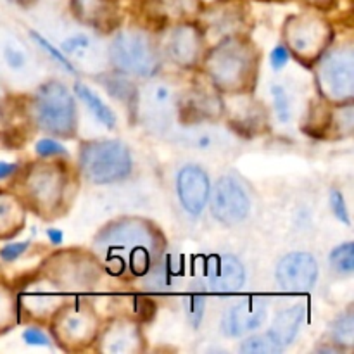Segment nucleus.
Masks as SVG:
<instances>
[{
    "label": "nucleus",
    "instance_id": "nucleus-27",
    "mask_svg": "<svg viewBox=\"0 0 354 354\" xmlns=\"http://www.w3.org/2000/svg\"><path fill=\"white\" fill-rule=\"evenodd\" d=\"M272 97L273 104H275L277 116L282 123H287L290 120V100L287 95V90L282 85H273L272 86Z\"/></svg>",
    "mask_w": 354,
    "mask_h": 354
},
{
    "label": "nucleus",
    "instance_id": "nucleus-38",
    "mask_svg": "<svg viewBox=\"0 0 354 354\" xmlns=\"http://www.w3.org/2000/svg\"><path fill=\"white\" fill-rule=\"evenodd\" d=\"M12 2L19 3V6H28V3H33L35 0H12Z\"/></svg>",
    "mask_w": 354,
    "mask_h": 354
},
{
    "label": "nucleus",
    "instance_id": "nucleus-9",
    "mask_svg": "<svg viewBox=\"0 0 354 354\" xmlns=\"http://www.w3.org/2000/svg\"><path fill=\"white\" fill-rule=\"evenodd\" d=\"M138 107L152 130H162L175 114V93L166 82L147 83L138 97Z\"/></svg>",
    "mask_w": 354,
    "mask_h": 354
},
{
    "label": "nucleus",
    "instance_id": "nucleus-14",
    "mask_svg": "<svg viewBox=\"0 0 354 354\" xmlns=\"http://www.w3.org/2000/svg\"><path fill=\"white\" fill-rule=\"evenodd\" d=\"M201 47H203V38H201L199 30L190 24H182V26H176L169 35L166 52L173 62L189 68L196 64L199 59Z\"/></svg>",
    "mask_w": 354,
    "mask_h": 354
},
{
    "label": "nucleus",
    "instance_id": "nucleus-36",
    "mask_svg": "<svg viewBox=\"0 0 354 354\" xmlns=\"http://www.w3.org/2000/svg\"><path fill=\"white\" fill-rule=\"evenodd\" d=\"M16 169H17V165H14V162L0 161V180L9 178L10 175H14V171H16Z\"/></svg>",
    "mask_w": 354,
    "mask_h": 354
},
{
    "label": "nucleus",
    "instance_id": "nucleus-13",
    "mask_svg": "<svg viewBox=\"0 0 354 354\" xmlns=\"http://www.w3.org/2000/svg\"><path fill=\"white\" fill-rule=\"evenodd\" d=\"M206 277L211 289L216 292H235L244 286L245 270L234 256H213L206 263Z\"/></svg>",
    "mask_w": 354,
    "mask_h": 354
},
{
    "label": "nucleus",
    "instance_id": "nucleus-30",
    "mask_svg": "<svg viewBox=\"0 0 354 354\" xmlns=\"http://www.w3.org/2000/svg\"><path fill=\"white\" fill-rule=\"evenodd\" d=\"M330 206H332V211H334V214L337 216V220H341L342 223L346 225H351L348 206H346L344 196H342L341 190L334 189L330 192Z\"/></svg>",
    "mask_w": 354,
    "mask_h": 354
},
{
    "label": "nucleus",
    "instance_id": "nucleus-31",
    "mask_svg": "<svg viewBox=\"0 0 354 354\" xmlns=\"http://www.w3.org/2000/svg\"><path fill=\"white\" fill-rule=\"evenodd\" d=\"M35 152L41 158H52V156L66 154V149L59 142L52 140V138H41L35 145Z\"/></svg>",
    "mask_w": 354,
    "mask_h": 354
},
{
    "label": "nucleus",
    "instance_id": "nucleus-22",
    "mask_svg": "<svg viewBox=\"0 0 354 354\" xmlns=\"http://www.w3.org/2000/svg\"><path fill=\"white\" fill-rule=\"evenodd\" d=\"M239 351L244 354H279L283 349L270 337V334L252 335L241 344Z\"/></svg>",
    "mask_w": 354,
    "mask_h": 354
},
{
    "label": "nucleus",
    "instance_id": "nucleus-26",
    "mask_svg": "<svg viewBox=\"0 0 354 354\" xmlns=\"http://www.w3.org/2000/svg\"><path fill=\"white\" fill-rule=\"evenodd\" d=\"M183 304H185L187 320L190 322V325L194 328H197L201 325V322H203L206 301H204V297L201 294H190V296L185 297Z\"/></svg>",
    "mask_w": 354,
    "mask_h": 354
},
{
    "label": "nucleus",
    "instance_id": "nucleus-21",
    "mask_svg": "<svg viewBox=\"0 0 354 354\" xmlns=\"http://www.w3.org/2000/svg\"><path fill=\"white\" fill-rule=\"evenodd\" d=\"M137 344V332L130 325H116L104 335V349L111 353L133 351Z\"/></svg>",
    "mask_w": 354,
    "mask_h": 354
},
{
    "label": "nucleus",
    "instance_id": "nucleus-2",
    "mask_svg": "<svg viewBox=\"0 0 354 354\" xmlns=\"http://www.w3.org/2000/svg\"><path fill=\"white\" fill-rule=\"evenodd\" d=\"M207 71L220 90L242 92L254 80V52L244 40L228 38L209 54Z\"/></svg>",
    "mask_w": 354,
    "mask_h": 354
},
{
    "label": "nucleus",
    "instance_id": "nucleus-7",
    "mask_svg": "<svg viewBox=\"0 0 354 354\" xmlns=\"http://www.w3.org/2000/svg\"><path fill=\"white\" fill-rule=\"evenodd\" d=\"M211 211L213 216L223 225H237L244 220L251 209V203L241 183L232 176H223L213 187Z\"/></svg>",
    "mask_w": 354,
    "mask_h": 354
},
{
    "label": "nucleus",
    "instance_id": "nucleus-37",
    "mask_svg": "<svg viewBox=\"0 0 354 354\" xmlns=\"http://www.w3.org/2000/svg\"><path fill=\"white\" fill-rule=\"evenodd\" d=\"M47 237H48V241H50V244L59 245L62 242V239H64V235H62V232L57 230V228H48Z\"/></svg>",
    "mask_w": 354,
    "mask_h": 354
},
{
    "label": "nucleus",
    "instance_id": "nucleus-33",
    "mask_svg": "<svg viewBox=\"0 0 354 354\" xmlns=\"http://www.w3.org/2000/svg\"><path fill=\"white\" fill-rule=\"evenodd\" d=\"M23 341L30 346H50L47 335L37 327H30L23 332Z\"/></svg>",
    "mask_w": 354,
    "mask_h": 354
},
{
    "label": "nucleus",
    "instance_id": "nucleus-6",
    "mask_svg": "<svg viewBox=\"0 0 354 354\" xmlns=\"http://www.w3.org/2000/svg\"><path fill=\"white\" fill-rule=\"evenodd\" d=\"M318 83L325 95L349 100L354 93V55L351 47L330 50L318 64Z\"/></svg>",
    "mask_w": 354,
    "mask_h": 354
},
{
    "label": "nucleus",
    "instance_id": "nucleus-23",
    "mask_svg": "<svg viewBox=\"0 0 354 354\" xmlns=\"http://www.w3.org/2000/svg\"><path fill=\"white\" fill-rule=\"evenodd\" d=\"M330 265L334 266L335 272L344 273V275H351L354 270L353 242H346V244L339 245V248H335L334 251H332Z\"/></svg>",
    "mask_w": 354,
    "mask_h": 354
},
{
    "label": "nucleus",
    "instance_id": "nucleus-35",
    "mask_svg": "<svg viewBox=\"0 0 354 354\" xmlns=\"http://www.w3.org/2000/svg\"><path fill=\"white\" fill-rule=\"evenodd\" d=\"M10 315V299L6 294V290L0 287V324L6 322V318Z\"/></svg>",
    "mask_w": 354,
    "mask_h": 354
},
{
    "label": "nucleus",
    "instance_id": "nucleus-20",
    "mask_svg": "<svg viewBox=\"0 0 354 354\" xmlns=\"http://www.w3.org/2000/svg\"><path fill=\"white\" fill-rule=\"evenodd\" d=\"M97 80L109 92V95H113L120 102L130 104L137 97V88H135L133 83L123 73L121 75L120 73H107V75L99 76Z\"/></svg>",
    "mask_w": 354,
    "mask_h": 354
},
{
    "label": "nucleus",
    "instance_id": "nucleus-29",
    "mask_svg": "<svg viewBox=\"0 0 354 354\" xmlns=\"http://www.w3.org/2000/svg\"><path fill=\"white\" fill-rule=\"evenodd\" d=\"M17 206L9 197H0V230L12 227L14 221L17 220Z\"/></svg>",
    "mask_w": 354,
    "mask_h": 354
},
{
    "label": "nucleus",
    "instance_id": "nucleus-12",
    "mask_svg": "<svg viewBox=\"0 0 354 354\" xmlns=\"http://www.w3.org/2000/svg\"><path fill=\"white\" fill-rule=\"evenodd\" d=\"M176 190H178L180 203L187 213L197 214L203 213L204 206L209 199V178L206 171L196 165H189L178 173L176 178Z\"/></svg>",
    "mask_w": 354,
    "mask_h": 354
},
{
    "label": "nucleus",
    "instance_id": "nucleus-32",
    "mask_svg": "<svg viewBox=\"0 0 354 354\" xmlns=\"http://www.w3.org/2000/svg\"><path fill=\"white\" fill-rule=\"evenodd\" d=\"M30 248V242H16V244H7L6 248L0 249V258L3 261H16L23 252H26V249Z\"/></svg>",
    "mask_w": 354,
    "mask_h": 354
},
{
    "label": "nucleus",
    "instance_id": "nucleus-19",
    "mask_svg": "<svg viewBox=\"0 0 354 354\" xmlns=\"http://www.w3.org/2000/svg\"><path fill=\"white\" fill-rule=\"evenodd\" d=\"M61 332L66 339L69 341H85L90 334H92V324L90 318L86 317L83 311L73 310L68 315H64L61 320Z\"/></svg>",
    "mask_w": 354,
    "mask_h": 354
},
{
    "label": "nucleus",
    "instance_id": "nucleus-3",
    "mask_svg": "<svg viewBox=\"0 0 354 354\" xmlns=\"http://www.w3.org/2000/svg\"><path fill=\"white\" fill-rule=\"evenodd\" d=\"M33 120L40 130L57 137L71 138L76 131V104L71 92L61 82L41 83L31 102Z\"/></svg>",
    "mask_w": 354,
    "mask_h": 354
},
{
    "label": "nucleus",
    "instance_id": "nucleus-4",
    "mask_svg": "<svg viewBox=\"0 0 354 354\" xmlns=\"http://www.w3.org/2000/svg\"><path fill=\"white\" fill-rule=\"evenodd\" d=\"M80 168L97 185L121 182L131 171V154L120 140L85 142L80 151Z\"/></svg>",
    "mask_w": 354,
    "mask_h": 354
},
{
    "label": "nucleus",
    "instance_id": "nucleus-16",
    "mask_svg": "<svg viewBox=\"0 0 354 354\" xmlns=\"http://www.w3.org/2000/svg\"><path fill=\"white\" fill-rule=\"evenodd\" d=\"M61 52L66 57L82 64L83 68H100L104 61V52L99 41L88 33H73L61 41ZM69 59V61H71Z\"/></svg>",
    "mask_w": 354,
    "mask_h": 354
},
{
    "label": "nucleus",
    "instance_id": "nucleus-18",
    "mask_svg": "<svg viewBox=\"0 0 354 354\" xmlns=\"http://www.w3.org/2000/svg\"><path fill=\"white\" fill-rule=\"evenodd\" d=\"M75 92L76 95L86 104V107L92 111V114L97 118L99 123H102L106 128L116 127V114H114L113 109L107 107L106 104L100 100V97L95 95L88 86H85L83 83H75Z\"/></svg>",
    "mask_w": 354,
    "mask_h": 354
},
{
    "label": "nucleus",
    "instance_id": "nucleus-28",
    "mask_svg": "<svg viewBox=\"0 0 354 354\" xmlns=\"http://www.w3.org/2000/svg\"><path fill=\"white\" fill-rule=\"evenodd\" d=\"M30 35H31V37H33V40L37 41V44H40L41 47H44L45 50H47L48 54H50L52 57H54L55 61H57L59 64L62 66V68H66V69H68V71H71V73H76V69H75V66H73V62L69 61V59L66 57V55L62 54V52L59 50V48H55L54 45L48 44V41L45 40V38L41 37L40 33H37V31H35V30H31V31H30Z\"/></svg>",
    "mask_w": 354,
    "mask_h": 354
},
{
    "label": "nucleus",
    "instance_id": "nucleus-5",
    "mask_svg": "<svg viewBox=\"0 0 354 354\" xmlns=\"http://www.w3.org/2000/svg\"><path fill=\"white\" fill-rule=\"evenodd\" d=\"M109 61L123 75L151 78L161 68L158 47L142 31L124 30L109 45Z\"/></svg>",
    "mask_w": 354,
    "mask_h": 354
},
{
    "label": "nucleus",
    "instance_id": "nucleus-1",
    "mask_svg": "<svg viewBox=\"0 0 354 354\" xmlns=\"http://www.w3.org/2000/svg\"><path fill=\"white\" fill-rule=\"evenodd\" d=\"M95 244L114 275H145L162 251L158 230L137 218L120 220L104 228Z\"/></svg>",
    "mask_w": 354,
    "mask_h": 354
},
{
    "label": "nucleus",
    "instance_id": "nucleus-15",
    "mask_svg": "<svg viewBox=\"0 0 354 354\" xmlns=\"http://www.w3.org/2000/svg\"><path fill=\"white\" fill-rule=\"evenodd\" d=\"M62 173L48 165L35 166L28 178V189L35 203L41 206H50L61 199L62 194Z\"/></svg>",
    "mask_w": 354,
    "mask_h": 354
},
{
    "label": "nucleus",
    "instance_id": "nucleus-17",
    "mask_svg": "<svg viewBox=\"0 0 354 354\" xmlns=\"http://www.w3.org/2000/svg\"><path fill=\"white\" fill-rule=\"evenodd\" d=\"M304 310L301 306H290L287 310L280 311L273 320L272 328H270V337L280 346V348H287L290 342L296 339L297 332H299L301 324H303Z\"/></svg>",
    "mask_w": 354,
    "mask_h": 354
},
{
    "label": "nucleus",
    "instance_id": "nucleus-8",
    "mask_svg": "<svg viewBox=\"0 0 354 354\" xmlns=\"http://www.w3.org/2000/svg\"><path fill=\"white\" fill-rule=\"evenodd\" d=\"M318 279V263L308 252H290L277 266V280L287 292H308Z\"/></svg>",
    "mask_w": 354,
    "mask_h": 354
},
{
    "label": "nucleus",
    "instance_id": "nucleus-10",
    "mask_svg": "<svg viewBox=\"0 0 354 354\" xmlns=\"http://www.w3.org/2000/svg\"><path fill=\"white\" fill-rule=\"evenodd\" d=\"M287 40L290 48L301 57H315L327 44V28L313 17L301 16L287 24Z\"/></svg>",
    "mask_w": 354,
    "mask_h": 354
},
{
    "label": "nucleus",
    "instance_id": "nucleus-11",
    "mask_svg": "<svg viewBox=\"0 0 354 354\" xmlns=\"http://www.w3.org/2000/svg\"><path fill=\"white\" fill-rule=\"evenodd\" d=\"M266 320V304L259 297H248L239 301L225 313L221 328L228 337H242L254 332Z\"/></svg>",
    "mask_w": 354,
    "mask_h": 354
},
{
    "label": "nucleus",
    "instance_id": "nucleus-34",
    "mask_svg": "<svg viewBox=\"0 0 354 354\" xmlns=\"http://www.w3.org/2000/svg\"><path fill=\"white\" fill-rule=\"evenodd\" d=\"M289 48L286 45H277L272 50V55H270V62H272L273 69H282L286 68V64L289 62Z\"/></svg>",
    "mask_w": 354,
    "mask_h": 354
},
{
    "label": "nucleus",
    "instance_id": "nucleus-24",
    "mask_svg": "<svg viewBox=\"0 0 354 354\" xmlns=\"http://www.w3.org/2000/svg\"><path fill=\"white\" fill-rule=\"evenodd\" d=\"M2 57L12 71H23L28 66V54L16 40H7L2 47Z\"/></svg>",
    "mask_w": 354,
    "mask_h": 354
},
{
    "label": "nucleus",
    "instance_id": "nucleus-25",
    "mask_svg": "<svg viewBox=\"0 0 354 354\" xmlns=\"http://www.w3.org/2000/svg\"><path fill=\"white\" fill-rule=\"evenodd\" d=\"M332 337L335 339V342L339 344H348L351 346L354 341V317L353 313L342 315L341 318L335 320V324L332 325Z\"/></svg>",
    "mask_w": 354,
    "mask_h": 354
}]
</instances>
